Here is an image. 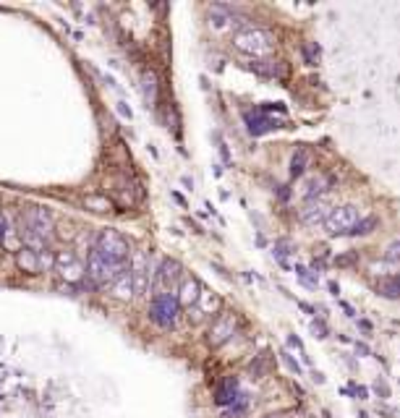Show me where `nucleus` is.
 Listing matches in <instances>:
<instances>
[{
	"label": "nucleus",
	"instance_id": "f257e3e1",
	"mask_svg": "<svg viewBox=\"0 0 400 418\" xmlns=\"http://www.w3.org/2000/svg\"><path fill=\"white\" fill-rule=\"evenodd\" d=\"M21 238L26 249L37 251V254L47 251V243L53 238V217H50V212H45L42 207L26 209L21 222Z\"/></svg>",
	"mask_w": 400,
	"mask_h": 418
},
{
	"label": "nucleus",
	"instance_id": "f03ea898",
	"mask_svg": "<svg viewBox=\"0 0 400 418\" xmlns=\"http://www.w3.org/2000/svg\"><path fill=\"white\" fill-rule=\"evenodd\" d=\"M233 45H235V50L246 53L251 58H270L272 53H275V37H272L267 29L248 26V29L235 32Z\"/></svg>",
	"mask_w": 400,
	"mask_h": 418
},
{
	"label": "nucleus",
	"instance_id": "7ed1b4c3",
	"mask_svg": "<svg viewBox=\"0 0 400 418\" xmlns=\"http://www.w3.org/2000/svg\"><path fill=\"white\" fill-rule=\"evenodd\" d=\"M92 249L100 251V254H102L105 259H110L113 264H120V267H126L131 259L129 243H126V238H123L120 233H116V230H100Z\"/></svg>",
	"mask_w": 400,
	"mask_h": 418
},
{
	"label": "nucleus",
	"instance_id": "20e7f679",
	"mask_svg": "<svg viewBox=\"0 0 400 418\" xmlns=\"http://www.w3.org/2000/svg\"><path fill=\"white\" fill-rule=\"evenodd\" d=\"M129 267V264H126ZM126 267H120V264H113L110 259H105L100 251H89V259H87V277L92 280L94 287H107L113 280H116Z\"/></svg>",
	"mask_w": 400,
	"mask_h": 418
},
{
	"label": "nucleus",
	"instance_id": "39448f33",
	"mask_svg": "<svg viewBox=\"0 0 400 418\" xmlns=\"http://www.w3.org/2000/svg\"><path fill=\"white\" fill-rule=\"evenodd\" d=\"M53 269L58 272L60 280H66V283H71V285L82 283L84 275H87L84 262L76 256V251H71V249H63L53 256Z\"/></svg>",
	"mask_w": 400,
	"mask_h": 418
},
{
	"label": "nucleus",
	"instance_id": "423d86ee",
	"mask_svg": "<svg viewBox=\"0 0 400 418\" xmlns=\"http://www.w3.org/2000/svg\"><path fill=\"white\" fill-rule=\"evenodd\" d=\"M129 269H131V280H134V293L136 296H144L149 287H152V262H149V254L147 251H134L129 259Z\"/></svg>",
	"mask_w": 400,
	"mask_h": 418
},
{
	"label": "nucleus",
	"instance_id": "0eeeda50",
	"mask_svg": "<svg viewBox=\"0 0 400 418\" xmlns=\"http://www.w3.org/2000/svg\"><path fill=\"white\" fill-rule=\"evenodd\" d=\"M356 222H358V207L356 204H343V207H332V212L322 222V227H325L327 236H343V233H351Z\"/></svg>",
	"mask_w": 400,
	"mask_h": 418
},
{
	"label": "nucleus",
	"instance_id": "6e6552de",
	"mask_svg": "<svg viewBox=\"0 0 400 418\" xmlns=\"http://www.w3.org/2000/svg\"><path fill=\"white\" fill-rule=\"evenodd\" d=\"M149 316H152L160 327H165V330H167V327H173V324H176V316H178L176 296H170V293H157V296L152 298Z\"/></svg>",
	"mask_w": 400,
	"mask_h": 418
},
{
	"label": "nucleus",
	"instance_id": "1a4fd4ad",
	"mask_svg": "<svg viewBox=\"0 0 400 418\" xmlns=\"http://www.w3.org/2000/svg\"><path fill=\"white\" fill-rule=\"evenodd\" d=\"M16 264H19V269H21L24 275H39L42 267H53V256H50L47 251L45 254H37V251L24 246V249L16 254Z\"/></svg>",
	"mask_w": 400,
	"mask_h": 418
},
{
	"label": "nucleus",
	"instance_id": "9d476101",
	"mask_svg": "<svg viewBox=\"0 0 400 418\" xmlns=\"http://www.w3.org/2000/svg\"><path fill=\"white\" fill-rule=\"evenodd\" d=\"M235 332V316L233 314H220L215 322H212L210 332H207V343L212 348H220L225 345Z\"/></svg>",
	"mask_w": 400,
	"mask_h": 418
},
{
	"label": "nucleus",
	"instance_id": "9b49d317",
	"mask_svg": "<svg viewBox=\"0 0 400 418\" xmlns=\"http://www.w3.org/2000/svg\"><path fill=\"white\" fill-rule=\"evenodd\" d=\"M329 212H332V207H329V202L322 196V199H314V202H306L304 207H301V212H298V220H301L304 225H322L329 217Z\"/></svg>",
	"mask_w": 400,
	"mask_h": 418
},
{
	"label": "nucleus",
	"instance_id": "f8f14e48",
	"mask_svg": "<svg viewBox=\"0 0 400 418\" xmlns=\"http://www.w3.org/2000/svg\"><path fill=\"white\" fill-rule=\"evenodd\" d=\"M181 272H183V269H181V264L178 262H173V259H163L152 277L154 290H157V293H165V287H170L176 280H181ZM157 293H154V296H157Z\"/></svg>",
	"mask_w": 400,
	"mask_h": 418
},
{
	"label": "nucleus",
	"instance_id": "ddd939ff",
	"mask_svg": "<svg viewBox=\"0 0 400 418\" xmlns=\"http://www.w3.org/2000/svg\"><path fill=\"white\" fill-rule=\"evenodd\" d=\"M201 290L204 287L199 285V280H194V277H183L181 280V285H178V293H176V301L178 306H197V301H199Z\"/></svg>",
	"mask_w": 400,
	"mask_h": 418
},
{
	"label": "nucleus",
	"instance_id": "4468645a",
	"mask_svg": "<svg viewBox=\"0 0 400 418\" xmlns=\"http://www.w3.org/2000/svg\"><path fill=\"white\" fill-rule=\"evenodd\" d=\"M327 186H329V180L325 178V175H306L298 193H301L304 202H314V199H322V193L327 191Z\"/></svg>",
	"mask_w": 400,
	"mask_h": 418
},
{
	"label": "nucleus",
	"instance_id": "2eb2a0df",
	"mask_svg": "<svg viewBox=\"0 0 400 418\" xmlns=\"http://www.w3.org/2000/svg\"><path fill=\"white\" fill-rule=\"evenodd\" d=\"M110 293H113L118 301H129L131 296H136V293H134V280H131L129 267H126V269H123V272L110 283Z\"/></svg>",
	"mask_w": 400,
	"mask_h": 418
},
{
	"label": "nucleus",
	"instance_id": "dca6fc26",
	"mask_svg": "<svg viewBox=\"0 0 400 418\" xmlns=\"http://www.w3.org/2000/svg\"><path fill=\"white\" fill-rule=\"evenodd\" d=\"M235 21V13L228 8V6H212L210 11V26L215 32H225V29H230Z\"/></svg>",
	"mask_w": 400,
	"mask_h": 418
},
{
	"label": "nucleus",
	"instance_id": "f3484780",
	"mask_svg": "<svg viewBox=\"0 0 400 418\" xmlns=\"http://www.w3.org/2000/svg\"><path fill=\"white\" fill-rule=\"evenodd\" d=\"M141 92H144V99H147V108H154V102H157V76L152 71H147L141 76Z\"/></svg>",
	"mask_w": 400,
	"mask_h": 418
},
{
	"label": "nucleus",
	"instance_id": "a211bd4d",
	"mask_svg": "<svg viewBox=\"0 0 400 418\" xmlns=\"http://www.w3.org/2000/svg\"><path fill=\"white\" fill-rule=\"evenodd\" d=\"M235 400H238V384H235V379H228V382L217 390V403H220V406H233Z\"/></svg>",
	"mask_w": 400,
	"mask_h": 418
},
{
	"label": "nucleus",
	"instance_id": "6ab92c4d",
	"mask_svg": "<svg viewBox=\"0 0 400 418\" xmlns=\"http://www.w3.org/2000/svg\"><path fill=\"white\" fill-rule=\"evenodd\" d=\"M199 311H197V316H207L210 311H217V306H220V301H217V296L215 293H210V290H201L199 296Z\"/></svg>",
	"mask_w": 400,
	"mask_h": 418
},
{
	"label": "nucleus",
	"instance_id": "aec40b11",
	"mask_svg": "<svg viewBox=\"0 0 400 418\" xmlns=\"http://www.w3.org/2000/svg\"><path fill=\"white\" fill-rule=\"evenodd\" d=\"M379 296L385 298H400V275H392L379 283Z\"/></svg>",
	"mask_w": 400,
	"mask_h": 418
},
{
	"label": "nucleus",
	"instance_id": "412c9836",
	"mask_svg": "<svg viewBox=\"0 0 400 418\" xmlns=\"http://www.w3.org/2000/svg\"><path fill=\"white\" fill-rule=\"evenodd\" d=\"M306 165H309V152H306V149H296L293 160H291V175H293V178L304 175Z\"/></svg>",
	"mask_w": 400,
	"mask_h": 418
},
{
	"label": "nucleus",
	"instance_id": "4be33fe9",
	"mask_svg": "<svg viewBox=\"0 0 400 418\" xmlns=\"http://www.w3.org/2000/svg\"><path fill=\"white\" fill-rule=\"evenodd\" d=\"M374 227H376V220L374 217H369V220H364V222H356L348 236H366V233H372Z\"/></svg>",
	"mask_w": 400,
	"mask_h": 418
},
{
	"label": "nucleus",
	"instance_id": "5701e85b",
	"mask_svg": "<svg viewBox=\"0 0 400 418\" xmlns=\"http://www.w3.org/2000/svg\"><path fill=\"white\" fill-rule=\"evenodd\" d=\"M87 207H94V212H107L110 209V202L105 196H89L87 199Z\"/></svg>",
	"mask_w": 400,
	"mask_h": 418
},
{
	"label": "nucleus",
	"instance_id": "b1692460",
	"mask_svg": "<svg viewBox=\"0 0 400 418\" xmlns=\"http://www.w3.org/2000/svg\"><path fill=\"white\" fill-rule=\"evenodd\" d=\"M304 58L309 66H317V60H319V48L314 45V42H309L304 48Z\"/></svg>",
	"mask_w": 400,
	"mask_h": 418
},
{
	"label": "nucleus",
	"instance_id": "393cba45",
	"mask_svg": "<svg viewBox=\"0 0 400 418\" xmlns=\"http://www.w3.org/2000/svg\"><path fill=\"white\" fill-rule=\"evenodd\" d=\"M385 262H400V240H395V243H390L388 251H385Z\"/></svg>",
	"mask_w": 400,
	"mask_h": 418
},
{
	"label": "nucleus",
	"instance_id": "a878e982",
	"mask_svg": "<svg viewBox=\"0 0 400 418\" xmlns=\"http://www.w3.org/2000/svg\"><path fill=\"white\" fill-rule=\"evenodd\" d=\"M296 272H298V280H301V285H306V287H317V277L311 275V272H306L304 267H298Z\"/></svg>",
	"mask_w": 400,
	"mask_h": 418
},
{
	"label": "nucleus",
	"instance_id": "bb28decb",
	"mask_svg": "<svg viewBox=\"0 0 400 418\" xmlns=\"http://www.w3.org/2000/svg\"><path fill=\"white\" fill-rule=\"evenodd\" d=\"M311 332H314V337H319V340H322V337H327V334H329V330L322 322H311Z\"/></svg>",
	"mask_w": 400,
	"mask_h": 418
},
{
	"label": "nucleus",
	"instance_id": "cd10ccee",
	"mask_svg": "<svg viewBox=\"0 0 400 418\" xmlns=\"http://www.w3.org/2000/svg\"><path fill=\"white\" fill-rule=\"evenodd\" d=\"M282 361L288 363V369L293 371V374H301V369H298V363L293 361V356H291V353H282Z\"/></svg>",
	"mask_w": 400,
	"mask_h": 418
},
{
	"label": "nucleus",
	"instance_id": "c85d7f7f",
	"mask_svg": "<svg viewBox=\"0 0 400 418\" xmlns=\"http://www.w3.org/2000/svg\"><path fill=\"white\" fill-rule=\"evenodd\" d=\"M6 238V217L0 215V240Z\"/></svg>",
	"mask_w": 400,
	"mask_h": 418
},
{
	"label": "nucleus",
	"instance_id": "c756f323",
	"mask_svg": "<svg viewBox=\"0 0 400 418\" xmlns=\"http://www.w3.org/2000/svg\"><path fill=\"white\" fill-rule=\"evenodd\" d=\"M356 350H358L361 356H372V353H369V348H366V345H356Z\"/></svg>",
	"mask_w": 400,
	"mask_h": 418
},
{
	"label": "nucleus",
	"instance_id": "7c9ffc66",
	"mask_svg": "<svg viewBox=\"0 0 400 418\" xmlns=\"http://www.w3.org/2000/svg\"><path fill=\"white\" fill-rule=\"evenodd\" d=\"M358 327H361L364 332H372V322H358Z\"/></svg>",
	"mask_w": 400,
	"mask_h": 418
},
{
	"label": "nucleus",
	"instance_id": "2f4dec72",
	"mask_svg": "<svg viewBox=\"0 0 400 418\" xmlns=\"http://www.w3.org/2000/svg\"><path fill=\"white\" fill-rule=\"evenodd\" d=\"M311 377H314V382H317V384H322V382H325V379H322V374H319V371H314V374H311Z\"/></svg>",
	"mask_w": 400,
	"mask_h": 418
}]
</instances>
